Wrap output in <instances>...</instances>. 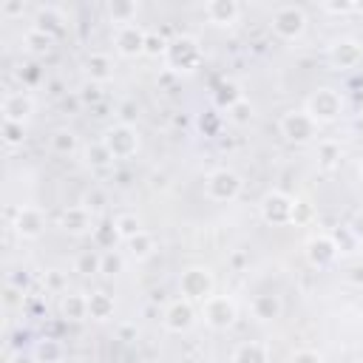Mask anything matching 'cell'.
<instances>
[{"mask_svg": "<svg viewBox=\"0 0 363 363\" xmlns=\"http://www.w3.org/2000/svg\"><path fill=\"white\" fill-rule=\"evenodd\" d=\"M193 320H196V309H193V301H187V298L173 301L164 312V326L170 332H184L193 326Z\"/></svg>", "mask_w": 363, "mask_h": 363, "instance_id": "4fadbf2b", "label": "cell"}, {"mask_svg": "<svg viewBox=\"0 0 363 363\" xmlns=\"http://www.w3.org/2000/svg\"><path fill=\"white\" fill-rule=\"evenodd\" d=\"M60 312H62V318H68V320H82V318H88V295H79V292L62 295Z\"/></svg>", "mask_w": 363, "mask_h": 363, "instance_id": "d6986e66", "label": "cell"}, {"mask_svg": "<svg viewBox=\"0 0 363 363\" xmlns=\"http://www.w3.org/2000/svg\"><path fill=\"white\" fill-rule=\"evenodd\" d=\"M306 28V14L298 6H281L272 11V31L284 40H295L301 37Z\"/></svg>", "mask_w": 363, "mask_h": 363, "instance_id": "ba28073f", "label": "cell"}, {"mask_svg": "<svg viewBox=\"0 0 363 363\" xmlns=\"http://www.w3.org/2000/svg\"><path fill=\"white\" fill-rule=\"evenodd\" d=\"M85 162H88L91 167H108V164L113 162V156H111V150L105 147V142H94V145L85 147Z\"/></svg>", "mask_w": 363, "mask_h": 363, "instance_id": "f1b7e54d", "label": "cell"}, {"mask_svg": "<svg viewBox=\"0 0 363 363\" xmlns=\"http://www.w3.org/2000/svg\"><path fill=\"white\" fill-rule=\"evenodd\" d=\"M352 233H354V238H363V216H360V218H354V227H352Z\"/></svg>", "mask_w": 363, "mask_h": 363, "instance_id": "ee69618b", "label": "cell"}, {"mask_svg": "<svg viewBox=\"0 0 363 363\" xmlns=\"http://www.w3.org/2000/svg\"><path fill=\"white\" fill-rule=\"evenodd\" d=\"M167 40L159 34V31H147V37H145V54H150V57H159V54H167Z\"/></svg>", "mask_w": 363, "mask_h": 363, "instance_id": "d6a6232c", "label": "cell"}, {"mask_svg": "<svg viewBox=\"0 0 363 363\" xmlns=\"http://www.w3.org/2000/svg\"><path fill=\"white\" fill-rule=\"evenodd\" d=\"M204 187H207V196H210L213 201H233V199L241 193V179H238V173L221 167V170H213V173L207 176Z\"/></svg>", "mask_w": 363, "mask_h": 363, "instance_id": "9c48e42d", "label": "cell"}, {"mask_svg": "<svg viewBox=\"0 0 363 363\" xmlns=\"http://www.w3.org/2000/svg\"><path fill=\"white\" fill-rule=\"evenodd\" d=\"M51 43H54V37L43 34V31H37V28H31V31L26 34V45H28V51H34V54H45V51L51 48Z\"/></svg>", "mask_w": 363, "mask_h": 363, "instance_id": "4dcf8cb0", "label": "cell"}, {"mask_svg": "<svg viewBox=\"0 0 363 363\" xmlns=\"http://www.w3.org/2000/svg\"><path fill=\"white\" fill-rule=\"evenodd\" d=\"M292 213H295V199L272 190L261 199V216L267 224H292Z\"/></svg>", "mask_w": 363, "mask_h": 363, "instance_id": "52a82bcc", "label": "cell"}, {"mask_svg": "<svg viewBox=\"0 0 363 363\" xmlns=\"http://www.w3.org/2000/svg\"><path fill=\"white\" fill-rule=\"evenodd\" d=\"M51 150L60 153V156L74 153V150H77V136H74L71 130H54V136H51Z\"/></svg>", "mask_w": 363, "mask_h": 363, "instance_id": "f546056e", "label": "cell"}, {"mask_svg": "<svg viewBox=\"0 0 363 363\" xmlns=\"http://www.w3.org/2000/svg\"><path fill=\"white\" fill-rule=\"evenodd\" d=\"M96 96H99V88H96V85H85V88H82V99H85V102H91V99H96Z\"/></svg>", "mask_w": 363, "mask_h": 363, "instance_id": "7bdbcfd3", "label": "cell"}, {"mask_svg": "<svg viewBox=\"0 0 363 363\" xmlns=\"http://www.w3.org/2000/svg\"><path fill=\"white\" fill-rule=\"evenodd\" d=\"M37 357H40L43 363H60V360H62V346H60L57 340H43V343L37 346Z\"/></svg>", "mask_w": 363, "mask_h": 363, "instance_id": "1f68e13d", "label": "cell"}, {"mask_svg": "<svg viewBox=\"0 0 363 363\" xmlns=\"http://www.w3.org/2000/svg\"><path fill=\"white\" fill-rule=\"evenodd\" d=\"M45 284H48L51 289H60V286H62V275H60L57 269H51V272H45Z\"/></svg>", "mask_w": 363, "mask_h": 363, "instance_id": "60d3db41", "label": "cell"}, {"mask_svg": "<svg viewBox=\"0 0 363 363\" xmlns=\"http://www.w3.org/2000/svg\"><path fill=\"white\" fill-rule=\"evenodd\" d=\"M337 252H340V250H337V244H335L332 235H315V238L306 241V258H309V264L318 267V269L329 267V264L337 258Z\"/></svg>", "mask_w": 363, "mask_h": 363, "instance_id": "30bf717a", "label": "cell"}, {"mask_svg": "<svg viewBox=\"0 0 363 363\" xmlns=\"http://www.w3.org/2000/svg\"><path fill=\"white\" fill-rule=\"evenodd\" d=\"M329 60H332L337 68H354V65L363 60V48H360L357 40L343 37V40H335V43L329 45Z\"/></svg>", "mask_w": 363, "mask_h": 363, "instance_id": "7c38bea8", "label": "cell"}, {"mask_svg": "<svg viewBox=\"0 0 363 363\" xmlns=\"http://www.w3.org/2000/svg\"><path fill=\"white\" fill-rule=\"evenodd\" d=\"M34 28L43 31V34H48V37H57L62 31V14L57 9H43L37 14V26Z\"/></svg>", "mask_w": 363, "mask_h": 363, "instance_id": "603a6c76", "label": "cell"}, {"mask_svg": "<svg viewBox=\"0 0 363 363\" xmlns=\"http://www.w3.org/2000/svg\"><path fill=\"white\" fill-rule=\"evenodd\" d=\"M233 363H269V349L258 340H250V343H241L233 354Z\"/></svg>", "mask_w": 363, "mask_h": 363, "instance_id": "ffe728a7", "label": "cell"}, {"mask_svg": "<svg viewBox=\"0 0 363 363\" xmlns=\"http://www.w3.org/2000/svg\"><path fill=\"white\" fill-rule=\"evenodd\" d=\"M74 272H79V275H96V272H102V252L99 250L79 252L77 261H74Z\"/></svg>", "mask_w": 363, "mask_h": 363, "instance_id": "7402d4cb", "label": "cell"}, {"mask_svg": "<svg viewBox=\"0 0 363 363\" xmlns=\"http://www.w3.org/2000/svg\"><path fill=\"white\" fill-rule=\"evenodd\" d=\"M360 176H363V162H360Z\"/></svg>", "mask_w": 363, "mask_h": 363, "instance_id": "f6af8a7d", "label": "cell"}, {"mask_svg": "<svg viewBox=\"0 0 363 363\" xmlns=\"http://www.w3.org/2000/svg\"><path fill=\"white\" fill-rule=\"evenodd\" d=\"M113 227H116L119 238H125V241H130L133 235L142 233V224H139V218H136L133 213H122V216H116V218H113Z\"/></svg>", "mask_w": 363, "mask_h": 363, "instance_id": "83f0119b", "label": "cell"}, {"mask_svg": "<svg viewBox=\"0 0 363 363\" xmlns=\"http://www.w3.org/2000/svg\"><path fill=\"white\" fill-rule=\"evenodd\" d=\"M320 162L326 164V167H332L337 159H340V145H335V142H320Z\"/></svg>", "mask_w": 363, "mask_h": 363, "instance_id": "d590c367", "label": "cell"}, {"mask_svg": "<svg viewBox=\"0 0 363 363\" xmlns=\"http://www.w3.org/2000/svg\"><path fill=\"white\" fill-rule=\"evenodd\" d=\"M113 315V298L108 292H91L88 295V318L108 320Z\"/></svg>", "mask_w": 363, "mask_h": 363, "instance_id": "44dd1931", "label": "cell"}, {"mask_svg": "<svg viewBox=\"0 0 363 363\" xmlns=\"http://www.w3.org/2000/svg\"><path fill=\"white\" fill-rule=\"evenodd\" d=\"M3 14H23V3H3Z\"/></svg>", "mask_w": 363, "mask_h": 363, "instance_id": "b9f144b4", "label": "cell"}, {"mask_svg": "<svg viewBox=\"0 0 363 363\" xmlns=\"http://www.w3.org/2000/svg\"><path fill=\"white\" fill-rule=\"evenodd\" d=\"M102 201H105V196H102L99 190H94V193H88V196H85V207H88V210L102 207Z\"/></svg>", "mask_w": 363, "mask_h": 363, "instance_id": "ab89813d", "label": "cell"}, {"mask_svg": "<svg viewBox=\"0 0 363 363\" xmlns=\"http://www.w3.org/2000/svg\"><path fill=\"white\" fill-rule=\"evenodd\" d=\"M289 363H323V357H320L318 352H312V349H298V352L289 357Z\"/></svg>", "mask_w": 363, "mask_h": 363, "instance_id": "f35d334b", "label": "cell"}, {"mask_svg": "<svg viewBox=\"0 0 363 363\" xmlns=\"http://www.w3.org/2000/svg\"><path fill=\"white\" fill-rule=\"evenodd\" d=\"M91 238H94V247H96V250L108 252V250H113V247H116L119 233H116V227H113V224H96V227L91 230Z\"/></svg>", "mask_w": 363, "mask_h": 363, "instance_id": "cb8c5ba5", "label": "cell"}, {"mask_svg": "<svg viewBox=\"0 0 363 363\" xmlns=\"http://www.w3.org/2000/svg\"><path fill=\"white\" fill-rule=\"evenodd\" d=\"M281 309H284V303H281V298L272 295V292H264V295H255V298H252V315H255L258 320H275V318L281 315Z\"/></svg>", "mask_w": 363, "mask_h": 363, "instance_id": "ac0fdd59", "label": "cell"}, {"mask_svg": "<svg viewBox=\"0 0 363 363\" xmlns=\"http://www.w3.org/2000/svg\"><path fill=\"white\" fill-rule=\"evenodd\" d=\"M204 14L213 26H233L241 14V6L235 0H213L204 6Z\"/></svg>", "mask_w": 363, "mask_h": 363, "instance_id": "9a60e30c", "label": "cell"}, {"mask_svg": "<svg viewBox=\"0 0 363 363\" xmlns=\"http://www.w3.org/2000/svg\"><path fill=\"white\" fill-rule=\"evenodd\" d=\"M3 139H6L9 145L23 142V122H6V119H3Z\"/></svg>", "mask_w": 363, "mask_h": 363, "instance_id": "8d00e7d4", "label": "cell"}, {"mask_svg": "<svg viewBox=\"0 0 363 363\" xmlns=\"http://www.w3.org/2000/svg\"><path fill=\"white\" fill-rule=\"evenodd\" d=\"M119 269H122V258H119V252H116V250L102 252V272H105V275H113V272H119Z\"/></svg>", "mask_w": 363, "mask_h": 363, "instance_id": "74e56055", "label": "cell"}, {"mask_svg": "<svg viewBox=\"0 0 363 363\" xmlns=\"http://www.w3.org/2000/svg\"><path fill=\"white\" fill-rule=\"evenodd\" d=\"M153 250H156V244H153V235H147L145 230L128 241V252H130V258H136V261H145V258H150V255H153Z\"/></svg>", "mask_w": 363, "mask_h": 363, "instance_id": "484cf974", "label": "cell"}, {"mask_svg": "<svg viewBox=\"0 0 363 363\" xmlns=\"http://www.w3.org/2000/svg\"><path fill=\"white\" fill-rule=\"evenodd\" d=\"M340 111H343V96H340L335 88H318V91L306 99V113H309L318 125L337 119Z\"/></svg>", "mask_w": 363, "mask_h": 363, "instance_id": "6da1fadb", "label": "cell"}, {"mask_svg": "<svg viewBox=\"0 0 363 363\" xmlns=\"http://www.w3.org/2000/svg\"><path fill=\"white\" fill-rule=\"evenodd\" d=\"M85 68H88V74H91L94 82H105V79H111V74H113L108 54H91V57L85 60Z\"/></svg>", "mask_w": 363, "mask_h": 363, "instance_id": "d4e9b609", "label": "cell"}, {"mask_svg": "<svg viewBox=\"0 0 363 363\" xmlns=\"http://www.w3.org/2000/svg\"><path fill=\"white\" fill-rule=\"evenodd\" d=\"M31 111H34V102H31V96L23 94V91L9 94V96L3 99V119H6V122H26Z\"/></svg>", "mask_w": 363, "mask_h": 363, "instance_id": "2e32d148", "label": "cell"}, {"mask_svg": "<svg viewBox=\"0 0 363 363\" xmlns=\"http://www.w3.org/2000/svg\"><path fill=\"white\" fill-rule=\"evenodd\" d=\"M102 142H105V147L111 150L113 159H128L139 150V133L130 128V122H119V125L108 128Z\"/></svg>", "mask_w": 363, "mask_h": 363, "instance_id": "3957f363", "label": "cell"}, {"mask_svg": "<svg viewBox=\"0 0 363 363\" xmlns=\"http://www.w3.org/2000/svg\"><path fill=\"white\" fill-rule=\"evenodd\" d=\"M238 99H244V96L238 94V85H235V82H224V85L218 88V94H216V102H218V105H227V111H230Z\"/></svg>", "mask_w": 363, "mask_h": 363, "instance_id": "836d02e7", "label": "cell"}, {"mask_svg": "<svg viewBox=\"0 0 363 363\" xmlns=\"http://www.w3.org/2000/svg\"><path fill=\"white\" fill-rule=\"evenodd\" d=\"M201 312H204V323L213 326V329H230L238 318V306L227 295H210L201 303Z\"/></svg>", "mask_w": 363, "mask_h": 363, "instance_id": "5b68a950", "label": "cell"}, {"mask_svg": "<svg viewBox=\"0 0 363 363\" xmlns=\"http://www.w3.org/2000/svg\"><path fill=\"white\" fill-rule=\"evenodd\" d=\"M213 286H216V281H213L210 269H204V267H190L179 278L182 298H187V301H201L204 303L213 295Z\"/></svg>", "mask_w": 363, "mask_h": 363, "instance_id": "277c9868", "label": "cell"}, {"mask_svg": "<svg viewBox=\"0 0 363 363\" xmlns=\"http://www.w3.org/2000/svg\"><path fill=\"white\" fill-rule=\"evenodd\" d=\"M167 65L173 71H193L199 62H201V48H199V40L196 37H176L170 45H167Z\"/></svg>", "mask_w": 363, "mask_h": 363, "instance_id": "7a4b0ae2", "label": "cell"}, {"mask_svg": "<svg viewBox=\"0 0 363 363\" xmlns=\"http://www.w3.org/2000/svg\"><path fill=\"white\" fill-rule=\"evenodd\" d=\"M145 37H147V31H142L136 23L122 26V28H116V51L122 57L145 54Z\"/></svg>", "mask_w": 363, "mask_h": 363, "instance_id": "8fae6325", "label": "cell"}, {"mask_svg": "<svg viewBox=\"0 0 363 363\" xmlns=\"http://www.w3.org/2000/svg\"><path fill=\"white\" fill-rule=\"evenodd\" d=\"M14 230H17L20 238H40L43 230H45V216H43V210H37V207H23V210L17 213Z\"/></svg>", "mask_w": 363, "mask_h": 363, "instance_id": "5bb4252c", "label": "cell"}, {"mask_svg": "<svg viewBox=\"0 0 363 363\" xmlns=\"http://www.w3.org/2000/svg\"><path fill=\"white\" fill-rule=\"evenodd\" d=\"M230 119H233V122H241V125L250 122V119H252V105H250L247 99H238V102L230 108Z\"/></svg>", "mask_w": 363, "mask_h": 363, "instance_id": "e575fe53", "label": "cell"}, {"mask_svg": "<svg viewBox=\"0 0 363 363\" xmlns=\"http://www.w3.org/2000/svg\"><path fill=\"white\" fill-rule=\"evenodd\" d=\"M136 11H139L136 3H111V6H108V14H111V20H113L119 28H122V26H130L133 17H136Z\"/></svg>", "mask_w": 363, "mask_h": 363, "instance_id": "4316f807", "label": "cell"}, {"mask_svg": "<svg viewBox=\"0 0 363 363\" xmlns=\"http://www.w3.org/2000/svg\"><path fill=\"white\" fill-rule=\"evenodd\" d=\"M278 128H281V133L289 142H298V145L312 142L315 133H318V122L306 111H289V113H284L281 122H278Z\"/></svg>", "mask_w": 363, "mask_h": 363, "instance_id": "8992f818", "label": "cell"}, {"mask_svg": "<svg viewBox=\"0 0 363 363\" xmlns=\"http://www.w3.org/2000/svg\"><path fill=\"white\" fill-rule=\"evenodd\" d=\"M60 227H62L65 233H74V235L94 230V224H91V210H88L85 204H77V207H68V210H62Z\"/></svg>", "mask_w": 363, "mask_h": 363, "instance_id": "e0dca14e", "label": "cell"}]
</instances>
